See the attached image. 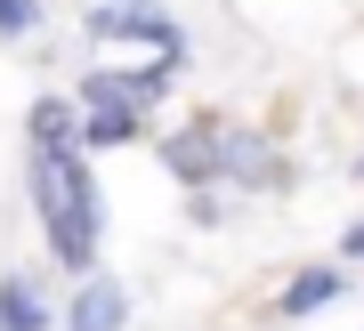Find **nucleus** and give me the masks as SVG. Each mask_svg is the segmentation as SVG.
<instances>
[{
  "instance_id": "f257e3e1",
  "label": "nucleus",
  "mask_w": 364,
  "mask_h": 331,
  "mask_svg": "<svg viewBox=\"0 0 364 331\" xmlns=\"http://www.w3.org/2000/svg\"><path fill=\"white\" fill-rule=\"evenodd\" d=\"M25 194L33 218L49 234V259L65 275H97V242H105V194L90 178V153L57 146V153H25Z\"/></svg>"
},
{
  "instance_id": "f03ea898",
  "label": "nucleus",
  "mask_w": 364,
  "mask_h": 331,
  "mask_svg": "<svg viewBox=\"0 0 364 331\" xmlns=\"http://www.w3.org/2000/svg\"><path fill=\"white\" fill-rule=\"evenodd\" d=\"M170 81H178V65H90L81 73V114H154V105L170 97Z\"/></svg>"
},
{
  "instance_id": "7ed1b4c3",
  "label": "nucleus",
  "mask_w": 364,
  "mask_h": 331,
  "mask_svg": "<svg viewBox=\"0 0 364 331\" xmlns=\"http://www.w3.org/2000/svg\"><path fill=\"white\" fill-rule=\"evenodd\" d=\"M90 33L97 40H130V49H146L154 65H186V25L170 9H154V0H122V9H90Z\"/></svg>"
},
{
  "instance_id": "20e7f679",
  "label": "nucleus",
  "mask_w": 364,
  "mask_h": 331,
  "mask_svg": "<svg viewBox=\"0 0 364 331\" xmlns=\"http://www.w3.org/2000/svg\"><path fill=\"white\" fill-rule=\"evenodd\" d=\"M219 186H243V194H284V186H291V162H284V146H275V138L219 121Z\"/></svg>"
},
{
  "instance_id": "39448f33",
  "label": "nucleus",
  "mask_w": 364,
  "mask_h": 331,
  "mask_svg": "<svg viewBox=\"0 0 364 331\" xmlns=\"http://www.w3.org/2000/svg\"><path fill=\"white\" fill-rule=\"evenodd\" d=\"M162 162H170V178H178L186 194H219V121H186V129H170L162 138Z\"/></svg>"
},
{
  "instance_id": "423d86ee",
  "label": "nucleus",
  "mask_w": 364,
  "mask_h": 331,
  "mask_svg": "<svg viewBox=\"0 0 364 331\" xmlns=\"http://www.w3.org/2000/svg\"><path fill=\"white\" fill-rule=\"evenodd\" d=\"M57 323H65V331H122V323H130V291H122L114 275H81Z\"/></svg>"
},
{
  "instance_id": "0eeeda50",
  "label": "nucleus",
  "mask_w": 364,
  "mask_h": 331,
  "mask_svg": "<svg viewBox=\"0 0 364 331\" xmlns=\"http://www.w3.org/2000/svg\"><path fill=\"white\" fill-rule=\"evenodd\" d=\"M332 299H348V267H299V275L284 283V299H275V307L299 323V315H324Z\"/></svg>"
},
{
  "instance_id": "6e6552de",
  "label": "nucleus",
  "mask_w": 364,
  "mask_h": 331,
  "mask_svg": "<svg viewBox=\"0 0 364 331\" xmlns=\"http://www.w3.org/2000/svg\"><path fill=\"white\" fill-rule=\"evenodd\" d=\"M25 146H33V153L81 146V105H73V97H33V114H25Z\"/></svg>"
},
{
  "instance_id": "1a4fd4ad",
  "label": "nucleus",
  "mask_w": 364,
  "mask_h": 331,
  "mask_svg": "<svg viewBox=\"0 0 364 331\" xmlns=\"http://www.w3.org/2000/svg\"><path fill=\"white\" fill-rule=\"evenodd\" d=\"M49 323H57V307L41 299L33 275H0V331H49Z\"/></svg>"
},
{
  "instance_id": "9d476101",
  "label": "nucleus",
  "mask_w": 364,
  "mask_h": 331,
  "mask_svg": "<svg viewBox=\"0 0 364 331\" xmlns=\"http://www.w3.org/2000/svg\"><path fill=\"white\" fill-rule=\"evenodd\" d=\"M146 121L138 114H81V153H114V146H138Z\"/></svg>"
},
{
  "instance_id": "9b49d317",
  "label": "nucleus",
  "mask_w": 364,
  "mask_h": 331,
  "mask_svg": "<svg viewBox=\"0 0 364 331\" xmlns=\"http://www.w3.org/2000/svg\"><path fill=\"white\" fill-rule=\"evenodd\" d=\"M0 33H9V40L41 33V0H0Z\"/></svg>"
},
{
  "instance_id": "f8f14e48",
  "label": "nucleus",
  "mask_w": 364,
  "mask_h": 331,
  "mask_svg": "<svg viewBox=\"0 0 364 331\" xmlns=\"http://www.w3.org/2000/svg\"><path fill=\"white\" fill-rule=\"evenodd\" d=\"M186 218H195V227H219V218H227V194H186Z\"/></svg>"
},
{
  "instance_id": "ddd939ff",
  "label": "nucleus",
  "mask_w": 364,
  "mask_h": 331,
  "mask_svg": "<svg viewBox=\"0 0 364 331\" xmlns=\"http://www.w3.org/2000/svg\"><path fill=\"white\" fill-rule=\"evenodd\" d=\"M340 267H364V218H356L348 234H340Z\"/></svg>"
},
{
  "instance_id": "4468645a",
  "label": "nucleus",
  "mask_w": 364,
  "mask_h": 331,
  "mask_svg": "<svg viewBox=\"0 0 364 331\" xmlns=\"http://www.w3.org/2000/svg\"><path fill=\"white\" fill-rule=\"evenodd\" d=\"M90 9H122V0H90Z\"/></svg>"
}]
</instances>
